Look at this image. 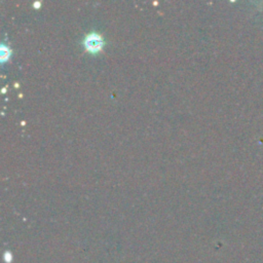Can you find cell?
I'll return each mask as SVG.
<instances>
[{"mask_svg": "<svg viewBox=\"0 0 263 263\" xmlns=\"http://www.w3.org/2000/svg\"><path fill=\"white\" fill-rule=\"evenodd\" d=\"M85 45L88 51L92 53H96L101 50V47L103 45V41L98 34L91 33L85 40Z\"/></svg>", "mask_w": 263, "mask_h": 263, "instance_id": "obj_1", "label": "cell"}]
</instances>
